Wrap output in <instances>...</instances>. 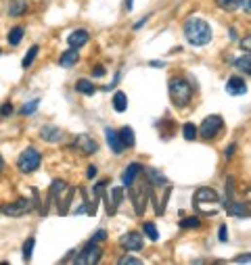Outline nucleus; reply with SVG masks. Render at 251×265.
<instances>
[{
    "instance_id": "nucleus-1",
    "label": "nucleus",
    "mask_w": 251,
    "mask_h": 265,
    "mask_svg": "<svg viewBox=\"0 0 251 265\" xmlns=\"http://www.w3.org/2000/svg\"><path fill=\"white\" fill-rule=\"evenodd\" d=\"M182 33L193 46H205L212 42V27L201 17H188L182 23Z\"/></svg>"
},
{
    "instance_id": "nucleus-2",
    "label": "nucleus",
    "mask_w": 251,
    "mask_h": 265,
    "mask_svg": "<svg viewBox=\"0 0 251 265\" xmlns=\"http://www.w3.org/2000/svg\"><path fill=\"white\" fill-rule=\"evenodd\" d=\"M170 99L176 107H186L193 99V86L184 78L170 80Z\"/></svg>"
},
{
    "instance_id": "nucleus-3",
    "label": "nucleus",
    "mask_w": 251,
    "mask_h": 265,
    "mask_svg": "<svg viewBox=\"0 0 251 265\" xmlns=\"http://www.w3.org/2000/svg\"><path fill=\"white\" fill-rule=\"evenodd\" d=\"M40 163H42V155L36 150V149H25L23 152L19 155V159H17V167H19V171L21 173H32V171H36L38 167H40Z\"/></svg>"
},
{
    "instance_id": "nucleus-4",
    "label": "nucleus",
    "mask_w": 251,
    "mask_h": 265,
    "mask_svg": "<svg viewBox=\"0 0 251 265\" xmlns=\"http://www.w3.org/2000/svg\"><path fill=\"white\" fill-rule=\"evenodd\" d=\"M34 207H36V200H30V199H17L15 203H9V205H2V207H0V213L9 215V217H21V215L30 213Z\"/></svg>"
},
{
    "instance_id": "nucleus-5",
    "label": "nucleus",
    "mask_w": 251,
    "mask_h": 265,
    "mask_svg": "<svg viewBox=\"0 0 251 265\" xmlns=\"http://www.w3.org/2000/svg\"><path fill=\"white\" fill-rule=\"evenodd\" d=\"M224 128V121H222V117L220 115H207L203 123H201V128H199V134L205 138V140H212V138L218 136V132Z\"/></svg>"
},
{
    "instance_id": "nucleus-6",
    "label": "nucleus",
    "mask_w": 251,
    "mask_h": 265,
    "mask_svg": "<svg viewBox=\"0 0 251 265\" xmlns=\"http://www.w3.org/2000/svg\"><path fill=\"white\" fill-rule=\"evenodd\" d=\"M101 255H103L101 247L96 245V242L90 240L88 245L82 248V253L75 257V263H80V265H94V263L101 261Z\"/></svg>"
},
{
    "instance_id": "nucleus-7",
    "label": "nucleus",
    "mask_w": 251,
    "mask_h": 265,
    "mask_svg": "<svg viewBox=\"0 0 251 265\" xmlns=\"http://www.w3.org/2000/svg\"><path fill=\"white\" fill-rule=\"evenodd\" d=\"M215 203H218V194H215V190H212V188H199V190L195 192V205L199 209L209 205V209L215 213V209H214Z\"/></svg>"
},
{
    "instance_id": "nucleus-8",
    "label": "nucleus",
    "mask_w": 251,
    "mask_h": 265,
    "mask_svg": "<svg viewBox=\"0 0 251 265\" xmlns=\"http://www.w3.org/2000/svg\"><path fill=\"white\" fill-rule=\"evenodd\" d=\"M120 245H122L126 250H141V248L144 247V240H143V236L138 234V232H128V234L122 236Z\"/></svg>"
},
{
    "instance_id": "nucleus-9",
    "label": "nucleus",
    "mask_w": 251,
    "mask_h": 265,
    "mask_svg": "<svg viewBox=\"0 0 251 265\" xmlns=\"http://www.w3.org/2000/svg\"><path fill=\"white\" fill-rule=\"evenodd\" d=\"M226 92L230 96H243L247 92V83L241 75H233V78L226 80Z\"/></svg>"
},
{
    "instance_id": "nucleus-10",
    "label": "nucleus",
    "mask_w": 251,
    "mask_h": 265,
    "mask_svg": "<svg viewBox=\"0 0 251 265\" xmlns=\"http://www.w3.org/2000/svg\"><path fill=\"white\" fill-rule=\"evenodd\" d=\"M141 169H143L141 163H130L128 167H126L124 173H122V184H124V188H132V186H134V182H136V178H138V173H141Z\"/></svg>"
},
{
    "instance_id": "nucleus-11",
    "label": "nucleus",
    "mask_w": 251,
    "mask_h": 265,
    "mask_svg": "<svg viewBox=\"0 0 251 265\" xmlns=\"http://www.w3.org/2000/svg\"><path fill=\"white\" fill-rule=\"evenodd\" d=\"M40 138L48 144H57L63 140V130H59L57 125H44V128L40 130Z\"/></svg>"
},
{
    "instance_id": "nucleus-12",
    "label": "nucleus",
    "mask_w": 251,
    "mask_h": 265,
    "mask_svg": "<svg viewBox=\"0 0 251 265\" xmlns=\"http://www.w3.org/2000/svg\"><path fill=\"white\" fill-rule=\"evenodd\" d=\"M105 138H107V144L111 146L113 155H122V152L126 150V146H124L122 138H120V132H115V130L107 128V130H105Z\"/></svg>"
},
{
    "instance_id": "nucleus-13",
    "label": "nucleus",
    "mask_w": 251,
    "mask_h": 265,
    "mask_svg": "<svg viewBox=\"0 0 251 265\" xmlns=\"http://www.w3.org/2000/svg\"><path fill=\"white\" fill-rule=\"evenodd\" d=\"M75 149H80L84 155H92V152H96V142L92 140L90 136H86V134H82V136H78L75 138Z\"/></svg>"
},
{
    "instance_id": "nucleus-14",
    "label": "nucleus",
    "mask_w": 251,
    "mask_h": 265,
    "mask_svg": "<svg viewBox=\"0 0 251 265\" xmlns=\"http://www.w3.org/2000/svg\"><path fill=\"white\" fill-rule=\"evenodd\" d=\"M144 176H146V180H149L151 186H157V188L167 186V178H165L159 169H155V167H146V169H144Z\"/></svg>"
},
{
    "instance_id": "nucleus-15",
    "label": "nucleus",
    "mask_w": 251,
    "mask_h": 265,
    "mask_svg": "<svg viewBox=\"0 0 251 265\" xmlns=\"http://www.w3.org/2000/svg\"><path fill=\"white\" fill-rule=\"evenodd\" d=\"M122 199H124V186H115L113 190H111V200H109V197H105V200H107V211L115 213V209L122 205Z\"/></svg>"
},
{
    "instance_id": "nucleus-16",
    "label": "nucleus",
    "mask_w": 251,
    "mask_h": 265,
    "mask_svg": "<svg viewBox=\"0 0 251 265\" xmlns=\"http://www.w3.org/2000/svg\"><path fill=\"white\" fill-rule=\"evenodd\" d=\"M67 42H69V46L72 48H82L88 42V32L86 30H75L67 36Z\"/></svg>"
},
{
    "instance_id": "nucleus-17",
    "label": "nucleus",
    "mask_w": 251,
    "mask_h": 265,
    "mask_svg": "<svg viewBox=\"0 0 251 265\" xmlns=\"http://www.w3.org/2000/svg\"><path fill=\"white\" fill-rule=\"evenodd\" d=\"M78 59H80L78 48H69V50H65V52L61 54L59 65H61V67H65V69H69V67H73L75 63H78Z\"/></svg>"
},
{
    "instance_id": "nucleus-18",
    "label": "nucleus",
    "mask_w": 251,
    "mask_h": 265,
    "mask_svg": "<svg viewBox=\"0 0 251 265\" xmlns=\"http://www.w3.org/2000/svg\"><path fill=\"white\" fill-rule=\"evenodd\" d=\"M234 69L236 71H241L243 75H251V52L243 54V57H239L234 61Z\"/></svg>"
},
{
    "instance_id": "nucleus-19",
    "label": "nucleus",
    "mask_w": 251,
    "mask_h": 265,
    "mask_svg": "<svg viewBox=\"0 0 251 265\" xmlns=\"http://www.w3.org/2000/svg\"><path fill=\"white\" fill-rule=\"evenodd\" d=\"M120 138H122V142H124L126 149H132V146H134V142H136L134 130H132L130 125H124V128L120 130Z\"/></svg>"
},
{
    "instance_id": "nucleus-20",
    "label": "nucleus",
    "mask_w": 251,
    "mask_h": 265,
    "mask_svg": "<svg viewBox=\"0 0 251 265\" xmlns=\"http://www.w3.org/2000/svg\"><path fill=\"white\" fill-rule=\"evenodd\" d=\"M113 109L117 113H124V111L128 109V96H126V92H122V90H117L113 94Z\"/></svg>"
},
{
    "instance_id": "nucleus-21",
    "label": "nucleus",
    "mask_w": 251,
    "mask_h": 265,
    "mask_svg": "<svg viewBox=\"0 0 251 265\" xmlns=\"http://www.w3.org/2000/svg\"><path fill=\"white\" fill-rule=\"evenodd\" d=\"M247 0H215V4L220 6L222 11H236L241 6H245Z\"/></svg>"
},
{
    "instance_id": "nucleus-22",
    "label": "nucleus",
    "mask_w": 251,
    "mask_h": 265,
    "mask_svg": "<svg viewBox=\"0 0 251 265\" xmlns=\"http://www.w3.org/2000/svg\"><path fill=\"white\" fill-rule=\"evenodd\" d=\"M75 90H78V92H82V94H86V96H92L94 92H96V88L92 86V82L90 80H78L75 82Z\"/></svg>"
},
{
    "instance_id": "nucleus-23",
    "label": "nucleus",
    "mask_w": 251,
    "mask_h": 265,
    "mask_svg": "<svg viewBox=\"0 0 251 265\" xmlns=\"http://www.w3.org/2000/svg\"><path fill=\"white\" fill-rule=\"evenodd\" d=\"M65 188H67V186H65V182H63V180H54L53 186H51V194H48V205H51L57 197H61V192H65Z\"/></svg>"
},
{
    "instance_id": "nucleus-24",
    "label": "nucleus",
    "mask_w": 251,
    "mask_h": 265,
    "mask_svg": "<svg viewBox=\"0 0 251 265\" xmlns=\"http://www.w3.org/2000/svg\"><path fill=\"white\" fill-rule=\"evenodd\" d=\"M23 33H25V30L21 25H15L13 30L9 32V36H6V40H9V44L11 46H17L21 40H23Z\"/></svg>"
},
{
    "instance_id": "nucleus-25",
    "label": "nucleus",
    "mask_w": 251,
    "mask_h": 265,
    "mask_svg": "<svg viewBox=\"0 0 251 265\" xmlns=\"http://www.w3.org/2000/svg\"><path fill=\"white\" fill-rule=\"evenodd\" d=\"M25 11H27V2H25V0H15V2L9 6V15L11 17H19V15H23Z\"/></svg>"
},
{
    "instance_id": "nucleus-26",
    "label": "nucleus",
    "mask_w": 251,
    "mask_h": 265,
    "mask_svg": "<svg viewBox=\"0 0 251 265\" xmlns=\"http://www.w3.org/2000/svg\"><path fill=\"white\" fill-rule=\"evenodd\" d=\"M38 50H40V48H38L36 44H34V46L30 48V50H27V54L23 57V61H21V67H23V69H27V67H30L32 63L36 61V57H38Z\"/></svg>"
},
{
    "instance_id": "nucleus-27",
    "label": "nucleus",
    "mask_w": 251,
    "mask_h": 265,
    "mask_svg": "<svg viewBox=\"0 0 251 265\" xmlns=\"http://www.w3.org/2000/svg\"><path fill=\"white\" fill-rule=\"evenodd\" d=\"M197 128H195L193 123H184L182 125V136H184V140H195L197 138Z\"/></svg>"
},
{
    "instance_id": "nucleus-28",
    "label": "nucleus",
    "mask_w": 251,
    "mask_h": 265,
    "mask_svg": "<svg viewBox=\"0 0 251 265\" xmlns=\"http://www.w3.org/2000/svg\"><path fill=\"white\" fill-rule=\"evenodd\" d=\"M34 245H36V238H27V240H25V245H23V259H25V261L32 259Z\"/></svg>"
},
{
    "instance_id": "nucleus-29",
    "label": "nucleus",
    "mask_w": 251,
    "mask_h": 265,
    "mask_svg": "<svg viewBox=\"0 0 251 265\" xmlns=\"http://www.w3.org/2000/svg\"><path fill=\"white\" fill-rule=\"evenodd\" d=\"M38 104H40L38 99H34V100H30V102H25L23 107H21V115H32L34 111L38 109Z\"/></svg>"
},
{
    "instance_id": "nucleus-30",
    "label": "nucleus",
    "mask_w": 251,
    "mask_h": 265,
    "mask_svg": "<svg viewBox=\"0 0 251 265\" xmlns=\"http://www.w3.org/2000/svg\"><path fill=\"white\" fill-rule=\"evenodd\" d=\"M143 230H144V234L149 236L151 240H159V232H157L155 224H151V221H149V224H144V226H143Z\"/></svg>"
},
{
    "instance_id": "nucleus-31",
    "label": "nucleus",
    "mask_w": 251,
    "mask_h": 265,
    "mask_svg": "<svg viewBox=\"0 0 251 265\" xmlns=\"http://www.w3.org/2000/svg\"><path fill=\"white\" fill-rule=\"evenodd\" d=\"M117 263L120 265H143V259H136V257H132V255H124Z\"/></svg>"
},
{
    "instance_id": "nucleus-32",
    "label": "nucleus",
    "mask_w": 251,
    "mask_h": 265,
    "mask_svg": "<svg viewBox=\"0 0 251 265\" xmlns=\"http://www.w3.org/2000/svg\"><path fill=\"white\" fill-rule=\"evenodd\" d=\"M199 224H201V219L195 217V215H193V217H184L182 221H180V226H182V228H199Z\"/></svg>"
},
{
    "instance_id": "nucleus-33",
    "label": "nucleus",
    "mask_w": 251,
    "mask_h": 265,
    "mask_svg": "<svg viewBox=\"0 0 251 265\" xmlns=\"http://www.w3.org/2000/svg\"><path fill=\"white\" fill-rule=\"evenodd\" d=\"M105 238H107V232H105V230H96L90 240H92V242H103Z\"/></svg>"
},
{
    "instance_id": "nucleus-34",
    "label": "nucleus",
    "mask_w": 251,
    "mask_h": 265,
    "mask_svg": "<svg viewBox=\"0 0 251 265\" xmlns=\"http://www.w3.org/2000/svg\"><path fill=\"white\" fill-rule=\"evenodd\" d=\"M13 113V104L11 102H4L2 107H0V117H9Z\"/></svg>"
},
{
    "instance_id": "nucleus-35",
    "label": "nucleus",
    "mask_w": 251,
    "mask_h": 265,
    "mask_svg": "<svg viewBox=\"0 0 251 265\" xmlns=\"http://www.w3.org/2000/svg\"><path fill=\"white\" fill-rule=\"evenodd\" d=\"M241 48H243V50H245V52H251V33L241 40Z\"/></svg>"
},
{
    "instance_id": "nucleus-36",
    "label": "nucleus",
    "mask_w": 251,
    "mask_h": 265,
    "mask_svg": "<svg viewBox=\"0 0 251 265\" xmlns=\"http://www.w3.org/2000/svg\"><path fill=\"white\" fill-rule=\"evenodd\" d=\"M234 263H251V253H247V255H239V257H234Z\"/></svg>"
},
{
    "instance_id": "nucleus-37",
    "label": "nucleus",
    "mask_w": 251,
    "mask_h": 265,
    "mask_svg": "<svg viewBox=\"0 0 251 265\" xmlns=\"http://www.w3.org/2000/svg\"><path fill=\"white\" fill-rule=\"evenodd\" d=\"M218 238H220V242L228 240V228L226 226H220V236H218Z\"/></svg>"
},
{
    "instance_id": "nucleus-38",
    "label": "nucleus",
    "mask_w": 251,
    "mask_h": 265,
    "mask_svg": "<svg viewBox=\"0 0 251 265\" xmlns=\"http://www.w3.org/2000/svg\"><path fill=\"white\" fill-rule=\"evenodd\" d=\"M105 73H107V71H105V67H103V65H96V67H94V71H92L94 78H103Z\"/></svg>"
},
{
    "instance_id": "nucleus-39",
    "label": "nucleus",
    "mask_w": 251,
    "mask_h": 265,
    "mask_svg": "<svg viewBox=\"0 0 251 265\" xmlns=\"http://www.w3.org/2000/svg\"><path fill=\"white\" fill-rule=\"evenodd\" d=\"M236 150V144L233 142V144H228V149L224 150V155H226V159H230V157H233V152Z\"/></svg>"
},
{
    "instance_id": "nucleus-40",
    "label": "nucleus",
    "mask_w": 251,
    "mask_h": 265,
    "mask_svg": "<svg viewBox=\"0 0 251 265\" xmlns=\"http://www.w3.org/2000/svg\"><path fill=\"white\" fill-rule=\"evenodd\" d=\"M86 178H88V180L96 178V167H94V165H90V167H88V171H86Z\"/></svg>"
},
{
    "instance_id": "nucleus-41",
    "label": "nucleus",
    "mask_w": 251,
    "mask_h": 265,
    "mask_svg": "<svg viewBox=\"0 0 251 265\" xmlns=\"http://www.w3.org/2000/svg\"><path fill=\"white\" fill-rule=\"evenodd\" d=\"M146 19H149V17H143V21H138V23L134 25V30H138V27H143V25L146 23Z\"/></svg>"
},
{
    "instance_id": "nucleus-42",
    "label": "nucleus",
    "mask_w": 251,
    "mask_h": 265,
    "mask_svg": "<svg viewBox=\"0 0 251 265\" xmlns=\"http://www.w3.org/2000/svg\"><path fill=\"white\" fill-rule=\"evenodd\" d=\"M132 2L134 0H126V11H132Z\"/></svg>"
},
{
    "instance_id": "nucleus-43",
    "label": "nucleus",
    "mask_w": 251,
    "mask_h": 265,
    "mask_svg": "<svg viewBox=\"0 0 251 265\" xmlns=\"http://www.w3.org/2000/svg\"><path fill=\"white\" fill-rule=\"evenodd\" d=\"M151 65L153 67H163V63L161 61H151Z\"/></svg>"
},
{
    "instance_id": "nucleus-44",
    "label": "nucleus",
    "mask_w": 251,
    "mask_h": 265,
    "mask_svg": "<svg viewBox=\"0 0 251 265\" xmlns=\"http://www.w3.org/2000/svg\"><path fill=\"white\" fill-rule=\"evenodd\" d=\"M243 9H245V11H251V0H247V2H245V6H243Z\"/></svg>"
},
{
    "instance_id": "nucleus-45",
    "label": "nucleus",
    "mask_w": 251,
    "mask_h": 265,
    "mask_svg": "<svg viewBox=\"0 0 251 265\" xmlns=\"http://www.w3.org/2000/svg\"><path fill=\"white\" fill-rule=\"evenodd\" d=\"M2 165H4V161H2V157H0V171H2Z\"/></svg>"
}]
</instances>
